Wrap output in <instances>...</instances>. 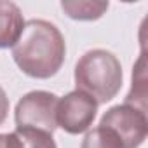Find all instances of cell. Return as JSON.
<instances>
[{"label": "cell", "mask_w": 148, "mask_h": 148, "mask_svg": "<svg viewBox=\"0 0 148 148\" xmlns=\"http://www.w3.org/2000/svg\"><path fill=\"white\" fill-rule=\"evenodd\" d=\"M66 56V42L56 25L45 19H30L12 47V59L25 75L51 79L61 70Z\"/></svg>", "instance_id": "obj_1"}, {"label": "cell", "mask_w": 148, "mask_h": 148, "mask_svg": "<svg viewBox=\"0 0 148 148\" xmlns=\"http://www.w3.org/2000/svg\"><path fill=\"white\" fill-rule=\"evenodd\" d=\"M77 91H82L96 99L98 105L112 101L124 80L119 58L106 49H91L75 64L73 71Z\"/></svg>", "instance_id": "obj_2"}, {"label": "cell", "mask_w": 148, "mask_h": 148, "mask_svg": "<svg viewBox=\"0 0 148 148\" xmlns=\"http://www.w3.org/2000/svg\"><path fill=\"white\" fill-rule=\"evenodd\" d=\"M58 101L59 98L49 91H32L25 94L14 110L16 127H33L54 134L58 129Z\"/></svg>", "instance_id": "obj_3"}, {"label": "cell", "mask_w": 148, "mask_h": 148, "mask_svg": "<svg viewBox=\"0 0 148 148\" xmlns=\"http://www.w3.org/2000/svg\"><path fill=\"white\" fill-rule=\"evenodd\" d=\"M99 125L112 129L122 141L124 148H139L148 136L146 112L131 105H115L105 112Z\"/></svg>", "instance_id": "obj_4"}, {"label": "cell", "mask_w": 148, "mask_h": 148, "mask_svg": "<svg viewBox=\"0 0 148 148\" xmlns=\"http://www.w3.org/2000/svg\"><path fill=\"white\" fill-rule=\"evenodd\" d=\"M98 106L99 105L96 103V99L82 91L75 89L68 92L58 101V110H56L58 127H61L68 134H82L89 131V127L96 119Z\"/></svg>", "instance_id": "obj_5"}, {"label": "cell", "mask_w": 148, "mask_h": 148, "mask_svg": "<svg viewBox=\"0 0 148 148\" xmlns=\"http://www.w3.org/2000/svg\"><path fill=\"white\" fill-rule=\"evenodd\" d=\"M25 18L18 4L0 0V49L14 47L25 30Z\"/></svg>", "instance_id": "obj_6"}, {"label": "cell", "mask_w": 148, "mask_h": 148, "mask_svg": "<svg viewBox=\"0 0 148 148\" xmlns=\"http://www.w3.org/2000/svg\"><path fill=\"white\" fill-rule=\"evenodd\" d=\"M9 136V148H58L54 136L33 127H16Z\"/></svg>", "instance_id": "obj_7"}, {"label": "cell", "mask_w": 148, "mask_h": 148, "mask_svg": "<svg viewBox=\"0 0 148 148\" xmlns=\"http://www.w3.org/2000/svg\"><path fill=\"white\" fill-rule=\"evenodd\" d=\"M108 2H98V0H63L61 2L64 14L77 21H96L108 11Z\"/></svg>", "instance_id": "obj_8"}, {"label": "cell", "mask_w": 148, "mask_h": 148, "mask_svg": "<svg viewBox=\"0 0 148 148\" xmlns=\"http://www.w3.org/2000/svg\"><path fill=\"white\" fill-rule=\"evenodd\" d=\"M124 103L146 112V59L143 52L132 68V86Z\"/></svg>", "instance_id": "obj_9"}, {"label": "cell", "mask_w": 148, "mask_h": 148, "mask_svg": "<svg viewBox=\"0 0 148 148\" xmlns=\"http://www.w3.org/2000/svg\"><path fill=\"white\" fill-rule=\"evenodd\" d=\"M80 148H124V145L112 129L98 125L87 131V134L82 139Z\"/></svg>", "instance_id": "obj_10"}, {"label": "cell", "mask_w": 148, "mask_h": 148, "mask_svg": "<svg viewBox=\"0 0 148 148\" xmlns=\"http://www.w3.org/2000/svg\"><path fill=\"white\" fill-rule=\"evenodd\" d=\"M7 115H9V98H7L5 91L0 87V125L5 122Z\"/></svg>", "instance_id": "obj_11"}, {"label": "cell", "mask_w": 148, "mask_h": 148, "mask_svg": "<svg viewBox=\"0 0 148 148\" xmlns=\"http://www.w3.org/2000/svg\"><path fill=\"white\" fill-rule=\"evenodd\" d=\"M0 148H9V136L0 134Z\"/></svg>", "instance_id": "obj_12"}]
</instances>
